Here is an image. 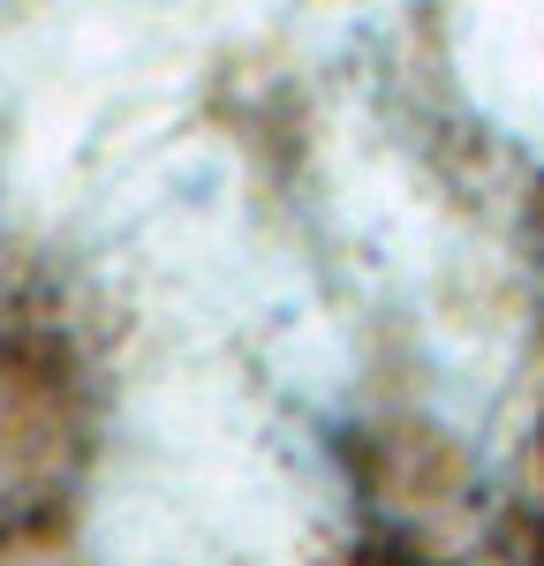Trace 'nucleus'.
<instances>
[]
</instances>
